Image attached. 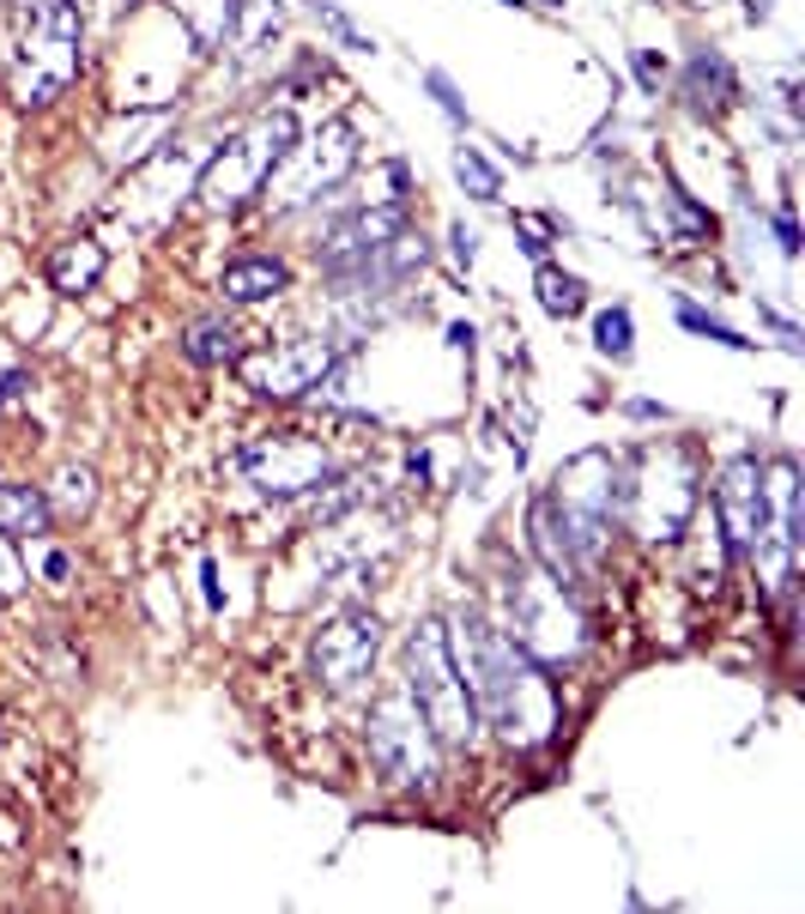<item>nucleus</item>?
I'll use <instances>...</instances> for the list:
<instances>
[{
  "mask_svg": "<svg viewBox=\"0 0 805 914\" xmlns=\"http://www.w3.org/2000/svg\"><path fill=\"white\" fill-rule=\"evenodd\" d=\"M448 654H455L460 684L472 696V715L491 720V733H503L509 745H539L558 727V691L546 684V672L479 612H455Z\"/></svg>",
  "mask_w": 805,
  "mask_h": 914,
  "instance_id": "1",
  "label": "nucleus"
},
{
  "mask_svg": "<svg viewBox=\"0 0 805 914\" xmlns=\"http://www.w3.org/2000/svg\"><path fill=\"white\" fill-rule=\"evenodd\" d=\"M406 691H412L418 715L430 720V733H436L442 745H472L479 715H472V696H467V684H460L455 654H448L442 618H424V624L412 630V642H406Z\"/></svg>",
  "mask_w": 805,
  "mask_h": 914,
  "instance_id": "2",
  "label": "nucleus"
},
{
  "mask_svg": "<svg viewBox=\"0 0 805 914\" xmlns=\"http://www.w3.org/2000/svg\"><path fill=\"white\" fill-rule=\"evenodd\" d=\"M79 73V7L73 0H31L25 49H19V109H43Z\"/></svg>",
  "mask_w": 805,
  "mask_h": 914,
  "instance_id": "3",
  "label": "nucleus"
},
{
  "mask_svg": "<svg viewBox=\"0 0 805 914\" xmlns=\"http://www.w3.org/2000/svg\"><path fill=\"white\" fill-rule=\"evenodd\" d=\"M364 733H370V758L394 787H430L442 775V739L418 715L412 691H382Z\"/></svg>",
  "mask_w": 805,
  "mask_h": 914,
  "instance_id": "4",
  "label": "nucleus"
},
{
  "mask_svg": "<svg viewBox=\"0 0 805 914\" xmlns=\"http://www.w3.org/2000/svg\"><path fill=\"white\" fill-rule=\"evenodd\" d=\"M509 642L527 654L533 667H563L587 648V624L575 612L570 588L563 582H527V588H509Z\"/></svg>",
  "mask_w": 805,
  "mask_h": 914,
  "instance_id": "5",
  "label": "nucleus"
},
{
  "mask_svg": "<svg viewBox=\"0 0 805 914\" xmlns=\"http://www.w3.org/2000/svg\"><path fill=\"white\" fill-rule=\"evenodd\" d=\"M551 509L563 522V539H570L575 563H594L599 546H606V527L618 515V467L611 455H575L570 467H558L551 479Z\"/></svg>",
  "mask_w": 805,
  "mask_h": 914,
  "instance_id": "6",
  "label": "nucleus"
},
{
  "mask_svg": "<svg viewBox=\"0 0 805 914\" xmlns=\"http://www.w3.org/2000/svg\"><path fill=\"white\" fill-rule=\"evenodd\" d=\"M291 145H298V121H291L285 109H279V116H260L243 140H231V152L207 164L200 200H207V207H243V200L273 176V164L291 152Z\"/></svg>",
  "mask_w": 805,
  "mask_h": 914,
  "instance_id": "7",
  "label": "nucleus"
},
{
  "mask_svg": "<svg viewBox=\"0 0 805 914\" xmlns=\"http://www.w3.org/2000/svg\"><path fill=\"white\" fill-rule=\"evenodd\" d=\"M714 527L727 534V546L739 558H763L769 546V491H763V467L757 455H733L714 491Z\"/></svg>",
  "mask_w": 805,
  "mask_h": 914,
  "instance_id": "8",
  "label": "nucleus"
},
{
  "mask_svg": "<svg viewBox=\"0 0 805 914\" xmlns=\"http://www.w3.org/2000/svg\"><path fill=\"white\" fill-rule=\"evenodd\" d=\"M351 128H327L322 140H310V145H291L285 157L273 164V176H267V195H279V207H310V200H322V188H334L339 176L351 171Z\"/></svg>",
  "mask_w": 805,
  "mask_h": 914,
  "instance_id": "9",
  "label": "nucleus"
},
{
  "mask_svg": "<svg viewBox=\"0 0 805 914\" xmlns=\"http://www.w3.org/2000/svg\"><path fill=\"white\" fill-rule=\"evenodd\" d=\"M376 654H382V624L370 612L334 618V624H322L315 642H310L315 679H322L327 691H358V684L370 679V667H376Z\"/></svg>",
  "mask_w": 805,
  "mask_h": 914,
  "instance_id": "10",
  "label": "nucleus"
},
{
  "mask_svg": "<svg viewBox=\"0 0 805 914\" xmlns=\"http://www.w3.org/2000/svg\"><path fill=\"white\" fill-rule=\"evenodd\" d=\"M243 467L267 496H303L327 479V448L310 436H260L243 448Z\"/></svg>",
  "mask_w": 805,
  "mask_h": 914,
  "instance_id": "11",
  "label": "nucleus"
},
{
  "mask_svg": "<svg viewBox=\"0 0 805 914\" xmlns=\"http://www.w3.org/2000/svg\"><path fill=\"white\" fill-rule=\"evenodd\" d=\"M327 364H334V352L322 340H298V345H273L260 358H243V376L267 400H298V394H310L327 376Z\"/></svg>",
  "mask_w": 805,
  "mask_h": 914,
  "instance_id": "12",
  "label": "nucleus"
},
{
  "mask_svg": "<svg viewBox=\"0 0 805 914\" xmlns=\"http://www.w3.org/2000/svg\"><path fill=\"white\" fill-rule=\"evenodd\" d=\"M685 104L690 109H727L733 104V92H739V79H733V67H727V55L721 49H697L690 55V67H685Z\"/></svg>",
  "mask_w": 805,
  "mask_h": 914,
  "instance_id": "13",
  "label": "nucleus"
},
{
  "mask_svg": "<svg viewBox=\"0 0 805 914\" xmlns=\"http://www.w3.org/2000/svg\"><path fill=\"white\" fill-rule=\"evenodd\" d=\"M527 534H533V551H539V563H546V575L551 582H563V588H575V551H570V539H563V522H558V509H551V496H539L527 509Z\"/></svg>",
  "mask_w": 805,
  "mask_h": 914,
  "instance_id": "14",
  "label": "nucleus"
},
{
  "mask_svg": "<svg viewBox=\"0 0 805 914\" xmlns=\"http://www.w3.org/2000/svg\"><path fill=\"white\" fill-rule=\"evenodd\" d=\"M219 291L231 303H260V297H279L285 291V267L273 261V255H243V261L224 267Z\"/></svg>",
  "mask_w": 805,
  "mask_h": 914,
  "instance_id": "15",
  "label": "nucleus"
},
{
  "mask_svg": "<svg viewBox=\"0 0 805 914\" xmlns=\"http://www.w3.org/2000/svg\"><path fill=\"white\" fill-rule=\"evenodd\" d=\"M49 522H55V509H49L43 491H31V484H0V534L7 539H31Z\"/></svg>",
  "mask_w": 805,
  "mask_h": 914,
  "instance_id": "16",
  "label": "nucleus"
},
{
  "mask_svg": "<svg viewBox=\"0 0 805 914\" xmlns=\"http://www.w3.org/2000/svg\"><path fill=\"white\" fill-rule=\"evenodd\" d=\"M97 273H104V248L97 243H61L49 255V279L61 297H79V291H92Z\"/></svg>",
  "mask_w": 805,
  "mask_h": 914,
  "instance_id": "17",
  "label": "nucleus"
},
{
  "mask_svg": "<svg viewBox=\"0 0 805 914\" xmlns=\"http://www.w3.org/2000/svg\"><path fill=\"white\" fill-rule=\"evenodd\" d=\"M176 13H183L188 31H195L200 49H219L236 25V0H176Z\"/></svg>",
  "mask_w": 805,
  "mask_h": 914,
  "instance_id": "18",
  "label": "nucleus"
},
{
  "mask_svg": "<svg viewBox=\"0 0 805 914\" xmlns=\"http://www.w3.org/2000/svg\"><path fill=\"white\" fill-rule=\"evenodd\" d=\"M533 291H539L546 315H558V321H570V315H582V309H587V285H582L575 273H558V267H539Z\"/></svg>",
  "mask_w": 805,
  "mask_h": 914,
  "instance_id": "19",
  "label": "nucleus"
},
{
  "mask_svg": "<svg viewBox=\"0 0 805 914\" xmlns=\"http://www.w3.org/2000/svg\"><path fill=\"white\" fill-rule=\"evenodd\" d=\"M188 358H195V364H231V358H236V333L224 321H195V327H188Z\"/></svg>",
  "mask_w": 805,
  "mask_h": 914,
  "instance_id": "20",
  "label": "nucleus"
},
{
  "mask_svg": "<svg viewBox=\"0 0 805 914\" xmlns=\"http://www.w3.org/2000/svg\"><path fill=\"white\" fill-rule=\"evenodd\" d=\"M92 503H97V472H92V467H67L61 479H55V503H49V509L85 515Z\"/></svg>",
  "mask_w": 805,
  "mask_h": 914,
  "instance_id": "21",
  "label": "nucleus"
},
{
  "mask_svg": "<svg viewBox=\"0 0 805 914\" xmlns=\"http://www.w3.org/2000/svg\"><path fill=\"white\" fill-rule=\"evenodd\" d=\"M455 176H460V188H467L472 200H497L503 195V176L485 164V152H472V145H460L455 152Z\"/></svg>",
  "mask_w": 805,
  "mask_h": 914,
  "instance_id": "22",
  "label": "nucleus"
},
{
  "mask_svg": "<svg viewBox=\"0 0 805 914\" xmlns=\"http://www.w3.org/2000/svg\"><path fill=\"white\" fill-rule=\"evenodd\" d=\"M594 345L606 358H630V345H637V321H630V309H599L594 315Z\"/></svg>",
  "mask_w": 805,
  "mask_h": 914,
  "instance_id": "23",
  "label": "nucleus"
},
{
  "mask_svg": "<svg viewBox=\"0 0 805 914\" xmlns=\"http://www.w3.org/2000/svg\"><path fill=\"white\" fill-rule=\"evenodd\" d=\"M678 321H685L690 333H702V340L727 345V352H745V333H739V327H727V321H714V315H702L697 303H678Z\"/></svg>",
  "mask_w": 805,
  "mask_h": 914,
  "instance_id": "24",
  "label": "nucleus"
},
{
  "mask_svg": "<svg viewBox=\"0 0 805 914\" xmlns=\"http://www.w3.org/2000/svg\"><path fill=\"white\" fill-rule=\"evenodd\" d=\"M424 85H430V97L442 104V116H448V121H467V104H460L455 79H448V73H424Z\"/></svg>",
  "mask_w": 805,
  "mask_h": 914,
  "instance_id": "25",
  "label": "nucleus"
},
{
  "mask_svg": "<svg viewBox=\"0 0 805 914\" xmlns=\"http://www.w3.org/2000/svg\"><path fill=\"white\" fill-rule=\"evenodd\" d=\"M315 13H322V19H327V25H334V31H339V37H346V43H351V49H376V43H370V37H364V31H358V25H351V19H346V7H334V0H315Z\"/></svg>",
  "mask_w": 805,
  "mask_h": 914,
  "instance_id": "26",
  "label": "nucleus"
},
{
  "mask_svg": "<svg viewBox=\"0 0 805 914\" xmlns=\"http://www.w3.org/2000/svg\"><path fill=\"white\" fill-rule=\"evenodd\" d=\"M19 588H25V563H19L13 539L0 534V600H7V594H19Z\"/></svg>",
  "mask_w": 805,
  "mask_h": 914,
  "instance_id": "27",
  "label": "nucleus"
},
{
  "mask_svg": "<svg viewBox=\"0 0 805 914\" xmlns=\"http://www.w3.org/2000/svg\"><path fill=\"white\" fill-rule=\"evenodd\" d=\"M515 231L527 236V255H546V248H551V236H558V224H551V219H533V212H521V219H515Z\"/></svg>",
  "mask_w": 805,
  "mask_h": 914,
  "instance_id": "28",
  "label": "nucleus"
},
{
  "mask_svg": "<svg viewBox=\"0 0 805 914\" xmlns=\"http://www.w3.org/2000/svg\"><path fill=\"white\" fill-rule=\"evenodd\" d=\"M775 231H781V255H800V224H793V212H781Z\"/></svg>",
  "mask_w": 805,
  "mask_h": 914,
  "instance_id": "29",
  "label": "nucleus"
},
{
  "mask_svg": "<svg viewBox=\"0 0 805 914\" xmlns=\"http://www.w3.org/2000/svg\"><path fill=\"white\" fill-rule=\"evenodd\" d=\"M472 248H479V236H472L467 224H455V261H460V267L472 261Z\"/></svg>",
  "mask_w": 805,
  "mask_h": 914,
  "instance_id": "30",
  "label": "nucleus"
},
{
  "mask_svg": "<svg viewBox=\"0 0 805 914\" xmlns=\"http://www.w3.org/2000/svg\"><path fill=\"white\" fill-rule=\"evenodd\" d=\"M637 79L654 92V85H661V61H654V55H637Z\"/></svg>",
  "mask_w": 805,
  "mask_h": 914,
  "instance_id": "31",
  "label": "nucleus"
},
{
  "mask_svg": "<svg viewBox=\"0 0 805 914\" xmlns=\"http://www.w3.org/2000/svg\"><path fill=\"white\" fill-rule=\"evenodd\" d=\"M745 7H751V19H769V13H775V0H745Z\"/></svg>",
  "mask_w": 805,
  "mask_h": 914,
  "instance_id": "32",
  "label": "nucleus"
},
{
  "mask_svg": "<svg viewBox=\"0 0 805 914\" xmlns=\"http://www.w3.org/2000/svg\"><path fill=\"white\" fill-rule=\"evenodd\" d=\"M546 7H563V0H546Z\"/></svg>",
  "mask_w": 805,
  "mask_h": 914,
  "instance_id": "33",
  "label": "nucleus"
},
{
  "mask_svg": "<svg viewBox=\"0 0 805 914\" xmlns=\"http://www.w3.org/2000/svg\"><path fill=\"white\" fill-rule=\"evenodd\" d=\"M19 7H31V0H19Z\"/></svg>",
  "mask_w": 805,
  "mask_h": 914,
  "instance_id": "34",
  "label": "nucleus"
}]
</instances>
